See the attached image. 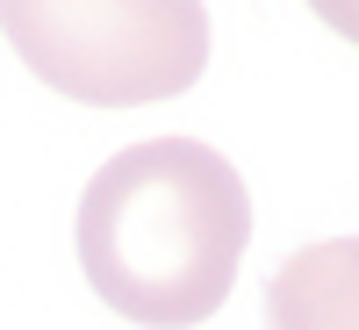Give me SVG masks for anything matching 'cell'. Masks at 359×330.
I'll return each mask as SVG.
<instances>
[{"label":"cell","mask_w":359,"mask_h":330,"mask_svg":"<svg viewBox=\"0 0 359 330\" xmlns=\"http://www.w3.org/2000/svg\"><path fill=\"white\" fill-rule=\"evenodd\" d=\"M266 330H359V237H323L273 266Z\"/></svg>","instance_id":"3"},{"label":"cell","mask_w":359,"mask_h":330,"mask_svg":"<svg viewBox=\"0 0 359 330\" xmlns=\"http://www.w3.org/2000/svg\"><path fill=\"white\" fill-rule=\"evenodd\" d=\"M309 15H316L323 29H338V36L359 50V0H309Z\"/></svg>","instance_id":"4"},{"label":"cell","mask_w":359,"mask_h":330,"mask_svg":"<svg viewBox=\"0 0 359 330\" xmlns=\"http://www.w3.org/2000/svg\"><path fill=\"white\" fill-rule=\"evenodd\" d=\"M0 36L79 108H151L208 65L201 0H0Z\"/></svg>","instance_id":"2"},{"label":"cell","mask_w":359,"mask_h":330,"mask_svg":"<svg viewBox=\"0 0 359 330\" xmlns=\"http://www.w3.org/2000/svg\"><path fill=\"white\" fill-rule=\"evenodd\" d=\"M252 245V194L201 137H151L115 151L79 194V273L115 316L194 330L230 302Z\"/></svg>","instance_id":"1"}]
</instances>
